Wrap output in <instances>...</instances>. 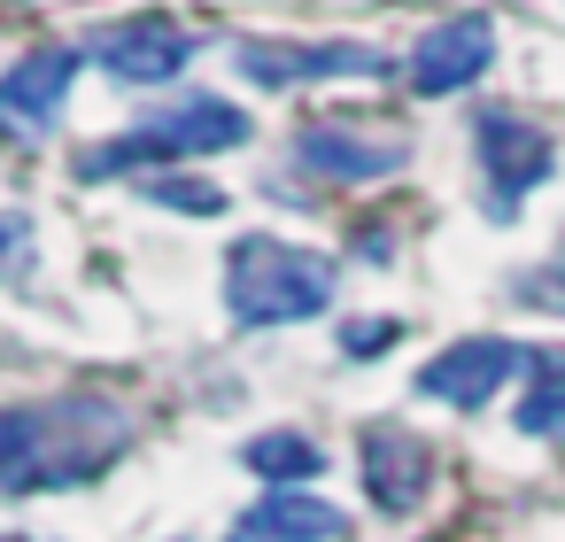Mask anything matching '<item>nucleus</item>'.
<instances>
[{
	"label": "nucleus",
	"mask_w": 565,
	"mask_h": 542,
	"mask_svg": "<svg viewBox=\"0 0 565 542\" xmlns=\"http://www.w3.org/2000/svg\"><path fill=\"white\" fill-rule=\"evenodd\" d=\"M148 202L156 210H186V217H217L225 210V194L210 179H148Z\"/></svg>",
	"instance_id": "nucleus-15"
},
{
	"label": "nucleus",
	"mask_w": 565,
	"mask_h": 542,
	"mask_svg": "<svg viewBox=\"0 0 565 542\" xmlns=\"http://www.w3.org/2000/svg\"><path fill=\"white\" fill-rule=\"evenodd\" d=\"M94 55H102V71H109L117 86H163V78H179V71L194 63V32H179L171 17L140 9V17H125V24H109V32L94 40Z\"/></svg>",
	"instance_id": "nucleus-6"
},
{
	"label": "nucleus",
	"mask_w": 565,
	"mask_h": 542,
	"mask_svg": "<svg viewBox=\"0 0 565 542\" xmlns=\"http://www.w3.org/2000/svg\"><path fill=\"white\" fill-rule=\"evenodd\" d=\"M233 63H241V78H256V86H295V78H380V71H387L372 47H271V40L233 47Z\"/></svg>",
	"instance_id": "nucleus-11"
},
{
	"label": "nucleus",
	"mask_w": 565,
	"mask_h": 542,
	"mask_svg": "<svg viewBox=\"0 0 565 542\" xmlns=\"http://www.w3.org/2000/svg\"><path fill=\"white\" fill-rule=\"evenodd\" d=\"M356 457H364V496L380 511H411L426 496V480H434V449L418 434H403V426H364Z\"/></svg>",
	"instance_id": "nucleus-10"
},
{
	"label": "nucleus",
	"mask_w": 565,
	"mask_h": 542,
	"mask_svg": "<svg viewBox=\"0 0 565 542\" xmlns=\"http://www.w3.org/2000/svg\"><path fill=\"white\" fill-rule=\"evenodd\" d=\"M495 55V24L488 17H449L426 24V40L411 47V94H465Z\"/></svg>",
	"instance_id": "nucleus-8"
},
{
	"label": "nucleus",
	"mask_w": 565,
	"mask_h": 542,
	"mask_svg": "<svg viewBox=\"0 0 565 542\" xmlns=\"http://www.w3.org/2000/svg\"><path fill=\"white\" fill-rule=\"evenodd\" d=\"M472 140H480V171H488V187H495V217H519L511 202H519L526 187H542L550 163H557L550 132H534V125L511 117V109H488V117L472 125Z\"/></svg>",
	"instance_id": "nucleus-7"
},
{
	"label": "nucleus",
	"mask_w": 565,
	"mask_h": 542,
	"mask_svg": "<svg viewBox=\"0 0 565 542\" xmlns=\"http://www.w3.org/2000/svg\"><path fill=\"white\" fill-rule=\"evenodd\" d=\"M40 264V241H32V217L0 202V279H24Z\"/></svg>",
	"instance_id": "nucleus-16"
},
{
	"label": "nucleus",
	"mask_w": 565,
	"mask_h": 542,
	"mask_svg": "<svg viewBox=\"0 0 565 542\" xmlns=\"http://www.w3.org/2000/svg\"><path fill=\"white\" fill-rule=\"evenodd\" d=\"M519 434L565 442V349H534V387L519 395Z\"/></svg>",
	"instance_id": "nucleus-13"
},
{
	"label": "nucleus",
	"mask_w": 565,
	"mask_h": 542,
	"mask_svg": "<svg viewBox=\"0 0 565 542\" xmlns=\"http://www.w3.org/2000/svg\"><path fill=\"white\" fill-rule=\"evenodd\" d=\"M0 542H32V534H0Z\"/></svg>",
	"instance_id": "nucleus-18"
},
{
	"label": "nucleus",
	"mask_w": 565,
	"mask_h": 542,
	"mask_svg": "<svg viewBox=\"0 0 565 542\" xmlns=\"http://www.w3.org/2000/svg\"><path fill=\"white\" fill-rule=\"evenodd\" d=\"M295 163L310 179H333V187H372V179L411 163V140L403 132H364V125H302Z\"/></svg>",
	"instance_id": "nucleus-4"
},
{
	"label": "nucleus",
	"mask_w": 565,
	"mask_h": 542,
	"mask_svg": "<svg viewBox=\"0 0 565 542\" xmlns=\"http://www.w3.org/2000/svg\"><path fill=\"white\" fill-rule=\"evenodd\" d=\"M341 287V272L295 241H271V233H248L233 256H225V310L241 326H295L310 310H326Z\"/></svg>",
	"instance_id": "nucleus-2"
},
{
	"label": "nucleus",
	"mask_w": 565,
	"mask_h": 542,
	"mask_svg": "<svg viewBox=\"0 0 565 542\" xmlns=\"http://www.w3.org/2000/svg\"><path fill=\"white\" fill-rule=\"evenodd\" d=\"M241 465L256 472V480H318V442L310 434H256L248 449H241Z\"/></svg>",
	"instance_id": "nucleus-14"
},
{
	"label": "nucleus",
	"mask_w": 565,
	"mask_h": 542,
	"mask_svg": "<svg viewBox=\"0 0 565 542\" xmlns=\"http://www.w3.org/2000/svg\"><path fill=\"white\" fill-rule=\"evenodd\" d=\"M519 364H534L519 341L472 333V341H449V349L418 372V395H434V403H449V411H480L488 395H503V380H511Z\"/></svg>",
	"instance_id": "nucleus-5"
},
{
	"label": "nucleus",
	"mask_w": 565,
	"mask_h": 542,
	"mask_svg": "<svg viewBox=\"0 0 565 542\" xmlns=\"http://www.w3.org/2000/svg\"><path fill=\"white\" fill-rule=\"evenodd\" d=\"M248 140V117L217 94H186L171 109H156L148 125L102 140L94 156H78V179H117V171H140V163H194V156H225Z\"/></svg>",
	"instance_id": "nucleus-3"
},
{
	"label": "nucleus",
	"mask_w": 565,
	"mask_h": 542,
	"mask_svg": "<svg viewBox=\"0 0 565 542\" xmlns=\"http://www.w3.org/2000/svg\"><path fill=\"white\" fill-rule=\"evenodd\" d=\"M125 434H132V418L102 395L0 411V488H71V480L102 472Z\"/></svg>",
	"instance_id": "nucleus-1"
},
{
	"label": "nucleus",
	"mask_w": 565,
	"mask_h": 542,
	"mask_svg": "<svg viewBox=\"0 0 565 542\" xmlns=\"http://www.w3.org/2000/svg\"><path fill=\"white\" fill-rule=\"evenodd\" d=\"M380 349H395V318H356L341 333V357H380Z\"/></svg>",
	"instance_id": "nucleus-17"
},
{
	"label": "nucleus",
	"mask_w": 565,
	"mask_h": 542,
	"mask_svg": "<svg viewBox=\"0 0 565 542\" xmlns=\"http://www.w3.org/2000/svg\"><path fill=\"white\" fill-rule=\"evenodd\" d=\"M333 534H341V511L302 496V488H279L225 527V542H333Z\"/></svg>",
	"instance_id": "nucleus-12"
},
{
	"label": "nucleus",
	"mask_w": 565,
	"mask_h": 542,
	"mask_svg": "<svg viewBox=\"0 0 565 542\" xmlns=\"http://www.w3.org/2000/svg\"><path fill=\"white\" fill-rule=\"evenodd\" d=\"M71 78H78V47H63V40L17 55L0 71V117L24 125V132H47L63 117V102H71Z\"/></svg>",
	"instance_id": "nucleus-9"
}]
</instances>
